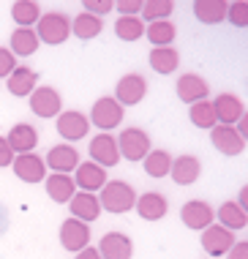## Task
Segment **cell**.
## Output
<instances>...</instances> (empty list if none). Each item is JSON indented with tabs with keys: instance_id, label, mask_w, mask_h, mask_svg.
<instances>
[{
	"instance_id": "36",
	"label": "cell",
	"mask_w": 248,
	"mask_h": 259,
	"mask_svg": "<svg viewBox=\"0 0 248 259\" xmlns=\"http://www.w3.org/2000/svg\"><path fill=\"white\" fill-rule=\"evenodd\" d=\"M226 22H232L235 27H248V0H235L226 9Z\"/></svg>"
},
{
	"instance_id": "28",
	"label": "cell",
	"mask_w": 248,
	"mask_h": 259,
	"mask_svg": "<svg viewBox=\"0 0 248 259\" xmlns=\"http://www.w3.org/2000/svg\"><path fill=\"white\" fill-rule=\"evenodd\" d=\"M226 9H229V3H224V0H196L194 17L202 25H218L226 19Z\"/></svg>"
},
{
	"instance_id": "5",
	"label": "cell",
	"mask_w": 248,
	"mask_h": 259,
	"mask_svg": "<svg viewBox=\"0 0 248 259\" xmlns=\"http://www.w3.org/2000/svg\"><path fill=\"white\" fill-rule=\"evenodd\" d=\"M27 104H30L33 115L44 117V120L58 117L63 112V96H60V90L52 88V85H38L30 96H27Z\"/></svg>"
},
{
	"instance_id": "41",
	"label": "cell",
	"mask_w": 248,
	"mask_h": 259,
	"mask_svg": "<svg viewBox=\"0 0 248 259\" xmlns=\"http://www.w3.org/2000/svg\"><path fill=\"white\" fill-rule=\"evenodd\" d=\"M226 259H248V240H235V246L229 248Z\"/></svg>"
},
{
	"instance_id": "16",
	"label": "cell",
	"mask_w": 248,
	"mask_h": 259,
	"mask_svg": "<svg viewBox=\"0 0 248 259\" xmlns=\"http://www.w3.org/2000/svg\"><path fill=\"white\" fill-rule=\"evenodd\" d=\"M44 164H47V169H52V172L68 175V172H74L76 166H79V150H76L74 145H68V142L55 145V148L47 153Z\"/></svg>"
},
{
	"instance_id": "10",
	"label": "cell",
	"mask_w": 248,
	"mask_h": 259,
	"mask_svg": "<svg viewBox=\"0 0 248 259\" xmlns=\"http://www.w3.org/2000/svg\"><path fill=\"white\" fill-rule=\"evenodd\" d=\"M180 221L183 227L194 229V232H204L210 224H216V210L202 199H191L180 207Z\"/></svg>"
},
{
	"instance_id": "37",
	"label": "cell",
	"mask_w": 248,
	"mask_h": 259,
	"mask_svg": "<svg viewBox=\"0 0 248 259\" xmlns=\"http://www.w3.org/2000/svg\"><path fill=\"white\" fill-rule=\"evenodd\" d=\"M82 11L85 14H93V17H98V19H104L106 14L115 11V3H112V0H85Z\"/></svg>"
},
{
	"instance_id": "15",
	"label": "cell",
	"mask_w": 248,
	"mask_h": 259,
	"mask_svg": "<svg viewBox=\"0 0 248 259\" xmlns=\"http://www.w3.org/2000/svg\"><path fill=\"white\" fill-rule=\"evenodd\" d=\"M210 142H213V148L218 153H224V156H240V153L245 150V142H243V137L237 134L235 125L218 123L216 128H210Z\"/></svg>"
},
{
	"instance_id": "29",
	"label": "cell",
	"mask_w": 248,
	"mask_h": 259,
	"mask_svg": "<svg viewBox=\"0 0 248 259\" xmlns=\"http://www.w3.org/2000/svg\"><path fill=\"white\" fill-rule=\"evenodd\" d=\"M216 219L221 227L229 229V232H237V229L248 227V215L243 213V207H240L237 202H224V205L216 210Z\"/></svg>"
},
{
	"instance_id": "23",
	"label": "cell",
	"mask_w": 248,
	"mask_h": 259,
	"mask_svg": "<svg viewBox=\"0 0 248 259\" xmlns=\"http://www.w3.org/2000/svg\"><path fill=\"white\" fill-rule=\"evenodd\" d=\"M137 213L142 215L145 221H161L164 215L169 213V202L164 194H158V191H145V194H139L137 197Z\"/></svg>"
},
{
	"instance_id": "26",
	"label": "cell",
	"mask_w": 248,
	"mask_h": 259,
	"mask_svg": "<svg viewBox=\"0 0 248 259\" xmlns=\"http://www.w3.org/2000/svg\"><path fill=\"white\" fill-rule=\"evenodd\" d=\"M147 63H150V68L155 74H172L177 71V66H180V52L175 50V47H153L150 55H147Z\"/></svg>"
},
{
	"instance_id": "34",
	"label": "cell",
	"mask_w": 248,
	"mask_h": 259,
	"mask_svg": "<svg viewBox=\"0 0 248 259\" xmlns=\"http://www.w3.org/2000/svg\"><path fill=\"white\" fill-rule=\"evenodd\" d=\"M145 22H142L139 17H117L115 22V36L120 41H139L145 36Z\"/></svg>"
},
{
	"instance_id": "21",
	"label": "cell",
	"mask_w": 248,
	"mask_h": 259,
	"mask_svg": "<svg viewBox=\"0 0 248 259\" xmlns=\"http://www.w3.org/2000/svg\"><path fill=\"white\" fill-rule=\"evenodd\" d=\"M6 88H9V93L17 96V99H27V96L38 88V71H33L30 66H17L11 71V76L6 79Z\"/></svg>"
},
{
	"instance_id": "31",
	"label": "cell",
	"mask_w": 248,
	"mask_h": 259,
	"mask_svg": "<svg viewBox=\"0 0 248 259\" xmlns=\"http://www.w3.org/2000/svg\"><path fill=\"white\" fill-rule=\"evenodd\" d=\"M145 36L153 47H172V41L177 38V27L172 19H161V22H153L145 27Z\"/></svg>"
},
{
	"instance_id": "22",
	"label": "cell",
	"mask_w": 248,
	"mask_h": 259,
	"mask_svg": "<svg viewBox=\"0 0 248 259\" xmlns=\"http://www.w3.org/2000/svg\"><path fill=\"white\" fill-rule=\"evenodd\" d=\"M202 175V161L196 156H177L172 158V169H169V178L175 180L177 186H194Z\"/></svg>"
},
{
	"instance_id": "24",
	"label": "cell",
	"mask_w": 248,
	"mask_h": 259,
	"mask_svg": "<svg viewBox=\"0 0 248 259\" xmlns=\"http://www.w3.org/2000/svg\"><path fill=\"white\" fill-rule=\"evenodd\" d=\"M38 47L41 41L33 27H14V33L9 36V50L14 58H30V55L38 52Z\"/></svg>"
},
{
	"instance_id": "14",
	"label": "cell",
	"mask_w": 248,
	"mask_h": 259,
	"mask_svg": "<svg viewBox=\"0 0 248 259\" xmlns=\"http://www.w3.org/2000/svg\"><path fill=\"white\" fill-rule=\"evenodd\" d=\"M175 93H177V99H180L183 104H199V101H208V93H210V85L204 82V76L199 74H183L180 79H177V85H175Z\"/></svg>"
},
{
	"instance_id": "35",
	"label": "cell",
	"mask_w": 248,
	"mask_h": 259,
	"mask_svg": "<svg viewBox=\"0 0 248 259\" xmlns=\"http://www.w3.org/2000/svg\"><path fill=\"white\" fill-rule=\"evenodd\" d=\"M188 117L196 128H216L218 120H216V109H213V101H199V104H191L188 109Z\"/></svg>"
},
{
	"instance_id": "2",
	"label": "cell",
	"mask_w": 248,
	"mask_h": 259,
	"mask_svg": "<svg viewBox=\"0 0 248 259\" xmlns=\"http://www.w3.org/2000/svg\"><path fill=\"white\" fill-rule=\"evenodd\" d=\"M33 30L41 44L58 47L63 41H68V36H71V19L60 11H47V14H41V19L35 22Z\"/></svg>"
},
{
	"instance_id": "13",
	"label": "cell",
	"mask_w": 248,
	"mask_h": 259,
	"mask_svg": "<svg viewBox=\"0 0 248 259\" xmlns=\"http://www.w3.org/2000/svg\"><path fill=\"white\" fill-rule=\"evenodd\" d=\"M14 175H17L22 183H44L47 180V164L38 153H25V156H17L11 164Z\"/></svg>"
},
{
	"instance_id": "11",
	"label": "cell",
	"mask_w": 248,
	"mask_h": 259,
	"mask_svg": "<svg viewBox=\"0 0 248 259\" xmlns=\"http://www.w3.org/2000/svg\"><path fill=\"white\" fill-rule=\"evenodd\" d=\"M90 161L98 166H104V169H109V166H117L120 164V148H117V137L112 134H96L90 139Z\"/></svg>"
},
{
	"instance_id": "7",
	"label": "cell",
	"mask_w": 248,
	"mask_h": 259,
	"mask_svg": "<svg viewBox=\"0 0 248 259\" xmlns=\"http://www.w3.org/2000/svg\"><path fill=\"white\" fill-rule=\"evenodd\" d=\"M55 128L58 134L66 139V142H79V139L88 137V128H90V120L88 115L79 109H63L58 117H55Z\"/></svg>"
},
{
	"instance_id": "9",
	"label": "cell",
	"mask_w": 248,
	"mask_h": 259,
	"mask_svg": "<svg viewBox=\"0 0 248 259\" xmlns=\"http://www.w3.org/2000/svg\"><path fill=\"white\" fill-rule=\"evenodd\" d=\"M199 243H202V248H204L208 256H213V259L226 256L229 248L235 246V232H229L226 227H221V224H210V227L202 232Z\"/></svg>"
},
{
	"instance_id": "4",
	"label": "cell",
	"mask_w": 248,
	"mask_h": 259,
	"mask_svg": "<svg viewBox=\"0 0 248 259\" xmlns=\"http://www.w3.org/2000/svg\"><path fill=\"white\" fill-rule=\"evenodd\" d=\"M123 115H126V109L115 101V96H101V99H96V104L90 107L88 120L93 123L96 128H101V134H109L112 128H117V125L123 123Z\"/></svg>"
},
{
	"instance_id": "1",
	"label": "cell",
	"mask_w": 248,
	"mask_h": 259,
	"mask_svg": "<svg viewBox=\"0 0 248 259\" xmlns=\"http://www.w3.org/2000/svg\"><path fill=\"white\" fill-rule=\"evenodd\" d=\"M98 202H101V210H106V213L123 215L137 205V191L126 180H106V186L98 191Z\"/></svg>"
},
{
	"instance_id": "30",
	"label": "cell",
	"mask_w": 248,
	"mask_h": 259,
	"mask_svg": "<svg viewBox=\"0 0 248 259\" xmlns=\"http://www.w3.org/2000/svg\"><path fill=\"white\" fill-rule=\"evenodd\" d=\"M11 19L17 22V27H35V22L41 19V6L35 0H17L11 3Z\"/></svg>"
},
{
	"instance_id": "42",
	"label": "cell",
	"mask_w": 248,
	"mask_h": 259,
	"mask_svg": "<svg viewBox=\"0 0 248 259\" xmlns=\"http://www.w3.org/2000/svg\"><path fill=\"white\" fill-rule=\"evenodd\" d=\"M74 259H101V254H98L96 246H88V248H82L79 254H74Z\"/></svg>"
},
{
	"instance_id": "25",
	"label": "cell",
	"mask_w": 248,
	"mask_h": 259,
	"mask_svg": "<svg viewBox=\"0 0 248 259\" xmlns=\"http://www.w3.org/2000/svg\"><path fill=\"white\" fill-rule=\"evenodd\" d=\"M47 197L58 205H68L71 197L76 194V186H74V178L71 175H60V172H52L47 175Z\"/></svg>"
},
{
	"instance_id": "39",
	"label": "cell",
	"mask_w": 248,
	"mask_h": 259,
	"mask_svg": "<svg viewBox=\"0 0 248 259\" xmlns=\"http://www.w3.org/2000/svg\"><path fill=\"white\" fill-rule=\"evenodd\" d=\"M115 11L120 17H139L142 14V0H117Z\"/></svg>"
},
{
	"instance_id": "17",
	"label": "cell",
	"mask_w": 248,
	"mask_h": 259,
	"mask_svg": "<svg viewBox=\"0 0 248 259\" xmlns=\"http://www.w3.org/2000/svg\"><path fill=\"white\" fill-rule=\"evenodd\" d=\"M71 219H79L85 224H93L101 219V202H98V194H88V191H76L71 197Z\"/></svg>"
},
{
	"instance_id": "18",
	"label": "cell",
	"mask_w": 248,
	"mask_h": 259,
	"mask_svg": "<svg viewBox=\"0 0 248 259\" xmlns=\"http://www.w3.org/2000/svg\"><path fill=\"white\" fill-rule=\"evenodd\" d=\"M101 259H131L134 256V240L123 232H106L98 243Z\"/></svg>"
},
{
	"instance_id": "38",
	"label": "cell",
	"mask_w": 248,
	"mask_h": 259,
	"mask_svg": "<svg viewBox=\"0 0 248 259\" xmlns=\"http://www.w3.org/2000/svg\"><path fill=\"white\" fill-rule=\"evenodd\" d=\"M17 66H19V63H17V58L11 55L9 47H0V79H9L11 71H14Z\"/></svg>"
},
{
	"instance_id": "6",
	"label": "cell",
	"mask_w": 248,
	"mask_h": 259,
	"mask_svg": "<svg viewBox=\"0 0 248 259\" xmlns=\"http://www.w3.org/2000/svg\"><path fill=\"white\" fill-rule=\"evenodd\" d=\"M145 96H147V79L142 74L131 71V74H123L117 79V85H115V101L123 109L126 107H137Z\"/></svg>"
},
{
	"instance_id": "40",
	"label": "cell",
	"mask_w": 248,
	"mask_h": 259,
	"mask_svg": "<svg viewBox=\"0 0 248 259\" xmlns=\"http://www.w3.org/2000/svg\"><path fill=\"white\" fill-rule=\"evenodd\" d=\"M14 150L9 148V142H6V137H0V169H6V166L14 164Z\"/></svg>"
},
{
	"instance_id": "3",
	"label": "cell",
	"mask_w": 248,
	"mask_h": 259,
	"mask_svg": "<svg viewBox=\"0 0 248 259\" xmlns=\"http://www.w3.org/2000/svg\"><path fill=\"white\" fill-rule=\"evenodd\" d=\"M117 148H120V158L131 161V164L145 161V156L153 150L150 134H147L145 128H139V125L123 128V131H120V137H117Z\"/></svg>"
},
{
	"instance_id": "8",
	"label": "cell",
	"mask_w": 248,
	"mask_h": 259,
	"mask_svg": "<svg viewBox=\"0 0 248 259\" xmlns=\"http://www.w3.org/2000/svg\"><path fill=\"white\" fill-rule=\"evenodd\" d=\"M60 246L68 254H79L82 248L90 246V224L79 219H66L60 224Z\"/></svg>"
},
{
	"instance_id": "19",
	"label": "cell",
	"mask_w": 248,
	"mask_h": 259,
	"mask_svg": "<svg viewBox=\"0 0 248 259\" xmlns=\"http://www.w3.org/2000/svg\"><path fill=\"white\" fill-rule=\"evenodd\" d=\"M213 109H216V120L221 125H235L245 115V104L235 93H218L213 101Z\"/></svg>"
},
{
	"instance_id": "44",
	"label": "cell",
	"mask_w": 248,
	"mask_h": 259,
	"mask_svg": "<svg viewBox=\"0 0 248 259\" xmlns=\"http://www.w3.org/2000/svg\"><path fill=\"white\" fill-rule=\"evenodd\" d=\"M237 205L243 207V213L248 215V183H245L243 188H240V194H237Z\"/></svg>"
},
{
	"instance_id": "27",
	"label": "cell",
	"mask_w": 248,
	"mask_h": 259,
	"mask_svg": "<svg viewBox=\"0 0 248 259\" xmlns=\"http://www.w3.org/2000/svg\"><path fill=\"white\" fill-rule=\"evenodd\" d=\"M104 30V19L93 17V14H76V17H71V36H76L79 41H90L96 36H101Z\"/></svg>"
},
{
	"instance_id": "43",
	"label": "cell",
	"mask_w": 248,
	"mask_h": 259,
	"mask_svg": "<svg viewBox=\"0 0 248 259\" xmlns=\"http://www.w3.org/2000/svg\"><path fill=\"white\" fill-rule=\"evenodd\" d=\"M235 128H237V134L243 137V142H248V112H245V115L237 120V125H235Z\"/></svg>"
},
{
	"instance_id": "32",
	"label": "cell",
	"mask_w": 248,
	"mask_h": 259,
	"mask_svg": "<svg viewBox=\"0 0 248 259\" xmlns=\"http://www.w3.org/2000/svg\"><path fill=\"white\" fill-rule=\"evenodd\" d=\"M142 166H145V175H150V178H167L169 169H172V156H169L167 150H150L142 161Z\"/></svg>"
},
{
	"instance_id": "33",
	"label": "cell",
	"mask_w": 248,
	"mask_h": 259,
	"mask_svg": "<svg viewBox=\"0 0 248 259\" xmlns=\"http://www.w3.org/2000/svg\"><path fill=\"white\" fill-rule=\"evenodd\" d=\"M172 11H175L172 0H145V3H142L139 19L147 22V25H153V22H161V19H169Z\"/></svg>"
},
{
	"instance_id": "20",
	"label": "cell",
	"mask_w": 248,
	"mask_h": 259,
	"mask_svg": "<svg viewBox=\"0 0 248 259\" xmlns=\"http://www.w3.org/2000/svg\"><path fill=\"white\" fill-rule=\"evenodd\" d=\"M9 148L14 150V156H25V153H35V145H38V131L33 128L30 123H17L6 137Z\"/></svg>"
},
{
	"instance_id": "12",
	"label": "cell",
	"mask_w": 248,
	"mask_h": 259,
	"mask_svg": "<svg viewBox=\"0 0 248 259\" xmlns=\"http://www.w3.org/2000/svg\"><path fill=\"white\" fill-rule=\"evenodd\" d=\"M74 186L76 191H88V194H98L106 186V169L93 164V161H79V166L74 169Z\"/></svg>"
}]
</instances>
